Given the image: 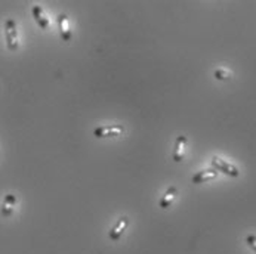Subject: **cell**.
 Wrapping results in <instances>:
<instances>
[{"label": "cell", "mask_w": 256, "mask_h": 254, "mask_svg": "<svg viewBox=\"0 0 256 254\" xmlns=\"http://www.w3.org/2000/svg\"><path fill=\"white\" fill-rule=\"evenodd\" d=\"M4 38H6V46L9 50L15 52L20 46V40H18V28H16V22L15 19L9 18L4 22Z\"/></svg>", "instance_id": "cell-1"}, {"label": "cell", "mask_w": 256, "mask_h": 254, "mask_svg": "<svg viewBox=\"0 0 256 254\" xmlns=\"http://www.w3.org/2000/svg\"><path fill=\"white\" fill-rule=\"evenodd\" d=\"M212 167L216 170V172H220L230 178H238L240 176V172L236 166H232L231 163L225 161L224 158H220V157H214L212 158Z\"/></svg>", "instance_id": "cell-2"}, {"label": "cell", "mask_w": 256, "mask_h": 254, "mask_svg": "<svg viewBox=\"0 0 256 254\" xmlns=\"http://www.w3.org/2000/svg\"><path fill=\"white\" fill-rule=\"evenodd\" d=\"M124 132V126L123 124H111V126H101L96 127L94 130V136L98 139H104V138H116L123 135Z\"/></svg>", "instance_id": "cell-3"}, {"label": "cell", "mask_w": 256, "mask_h": 254, "mask_svg": "<svg viewBox=\"0 0 256 254\" xmlns=\"http://www.w3.org/2000/svg\"><path fill=\"white\" fill-rule=\"evenodd\" d=\"M128 226H129V218L128 216H122L116 222V225L110 229L108 237H110L111 241H118L122 238V235L126 232Z\"/></svg>", "instance_id": "cell-4"}, {"label": "cell", "mask_w": 256, "mask_h": 254, "mask_svg": "<svg viewBox=\"0 0 256 254\" xmlns=\"http://www.w3.org/2000/svg\"><path fill=\"white\" fill-rule=\"evenodd\" d=\"M56 24H58V28H60V36L64 41H70L72 40V30H70V25H68V16L66 13H60L58 18H56Z\"/></svg>", "instance_id": "cell-5"}, {"label": "cell", "mask_w": 256, "mask_h": 254, "mask_svg": "<svg viewBox=\"0 0 256 254\" xmlns=\"http://www.w3.org/2000/svg\"><path fill=\"white\" fill-rule=\"evenodd\" d=\"M15 204H16V197L14 194H6L4 198H3V204H2V209H0V215L3 218H10L12 213H14Z\"/></svg>", "instance_id": "cell-6"}, {"label": "cell", "mask_w": 256, "mask_h": 254, "mask_svg": "<svg viewBox=\"0 0 256 254\" xmlns=\"http://www.w3.org/2000/svg\"><path fill=\"white\" fill-rule=\"evenodd\" d=\"M216 176H218V172H216L214 167H212V169H204V170L196 173V175L192 176L191 182H192L194 185H200V183H204V182H209L212 181V179H215Z\"/></svg>", "instance_id": "cell-7"}, {"label": "cell", "mask_w": 256, "mask_h": 254, "mask_svg": "<svg viewBox=\"0 0 256 254\" xmlns=\"http://www.w3.org/2000/svg\"><path fill=\"white\" fill-rule=\"evenodd\" d=\"M32 12H33V18H34L37 25H38L42 30H48V28H49V19H48V16L44 15L43 9H42L38 4H34L33 9H32Z\"/></svg>", "instance_id": "cell-8"}, {"label": "cell", "mask_w": 256, "mask_h": 254, "mask_svg": "<svg viewBox=\"0 0 256 254\" xmlns=\"http://www.w3.org/2000/svg\"><path fill=\"white\" fill-rule=\"evenodd\" d=\"M185 145H186V136L185 135H180L175 141V146H174V161L180 163L184 157V151H185Z\"/></svg>", "instance_id": "cell-9"}, {"label": "cell", "mask_w": 256, "mask_h": 254, "mask_svg": "<svg viewBox=\"0 0 256 254\" xmlns=\"http://www.w3.org/2000/svg\"><path fill=\"white\" fill-rule=\"evenodd\" d=\"M176 195H178V189L175 186H169L168 191L164 192V195L162 197V200L158 201L160 209H168L174 203V200L176 198Z\"/></svg>", "instance_id": "cell-10"}, {"label": "cell", "mask_w": 256, "mask_h": 254, "mask_svg": "<svg viewBox=\"0 0 256 254\" xmlns=\"http://www.w3.org/2000/svg\"><path fill=\"white\" fill-rule=\"evenodd\" d=\"M246 244L254 250L256 253V235H254V234H249L248 237H246Z\"/></svg>", "instance_id": "cell-11"}, {"label": "cell", "mask_w": 256, "mask_h": 254, "mask_svg": "<svg viewBox=\"0 0 256 254\" xmlns=\"http://www.w3.org/2000/svg\"><path fill=\"white\" fill-rule=\"evenodd\" d=\"M215 77L218 80H228L230 78V74L226 73V71H224V70H216L215 71Z\"/></svg>", "instance_id": "cell-12"}]
</instances>
